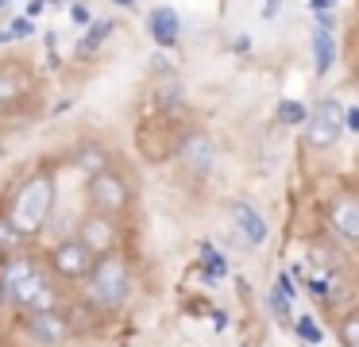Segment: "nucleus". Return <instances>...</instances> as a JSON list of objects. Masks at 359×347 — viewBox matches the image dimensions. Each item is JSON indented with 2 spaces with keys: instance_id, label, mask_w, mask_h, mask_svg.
<instances>
[{
  "instance_id": "1",
  "label": "nucleus",
  "mask_w": 359,
  "mask_h": 347,
  "mask_svg": "<svg viewBox=\"0 0 359 347\" xmlns=\"http://www.w3.org/2000/svg\"><path fill=\"white\" fill-rule=\"evenodd\" d=\"M0 282H4L8 301L16 308H24V313H47V308H58V301H62L58 297V285H55L58 278L50 274L35 254H16V259H8Z\"/></svg>"
},
{
  "instance_id": "2",
  "label": "nucleus",
  "mask_w": 359,
  "mask_h": 347,
  "mask_svg": "<svg viewBox=\"0 0 359 347\" xmlns=\"http://www.w3.org/2000/svg\"><path fill=\"white\" fill-rule=\"evenodd\" d=\"M55 177L47 174V170H35V174H27L24 182L12 189L8 205H4V216L12 220V228L20 231L24 239H35L43 228H47L50 212H55Z\"/></svg>"
},
{
  "instance_id": "3",
  "label": "nucleus",
  "mask_w": 359,
  "mask_h": 347,
  "mask_svg": "<svg viewBox=\"0 0 359 347\" xmlns=\"http://www.w3.org/2000/svg\"><path fill=\"white\" fill-rule=\"evenodd\" d=\"M132 297V266L120 254H101L89 274V301L104 313H116Z\"/></svg>"
},
{
  "instance_id": "4",
  "label": "nucleus",
  "mask_w": 359,
  "mask_h": 347,
  "mask_svg": "<svg viewBox=\"0 0 359 347\" xmlns=\"http://www.w3.org/2000/svg\"><path fill=\"white\" fill-rule=\"evenodd\" d=\"M86 197H89V208L109 212V216H124L128 205H132V189H128V182L116 174V170H109V166L97 170V174H89Z\"/></svg>"
},
{
  "instance_id": "5",
  "label": "nucleus",
  "mask_w": 359,
  "mask_h": 347,
  "mask_svg": "<svg viewBox=\"0 0 359 347\" xmlns=\"http://www.w3.org/2000/svg\"><path fill=\"white\" fill-rule=\"evenodd\" d=\"M93 266H97V254L89 251L78 236L62 239V243L50 251V274H55L58 282H89Z\"/></svg>"
},
{
  "instance_id": "6",
  "label": "nucleus",
  "mask_w": 359,
  "mask_h": 347,
  "mask_svg": "<svg viewBox=\"0 0 359 347\" xmlns=\"http://www.w3.org/2000/svg\"><path fill=\"white\" fill-rule=\"evenodd\" d=\"M340 135H344V108H340V100L325 97L317 104V112L305 120V143L325 151V147H336Z\"/></svg>"
},
{
  "instance_id": "7",
  "label": "nucleus",
  "mask_w": 359,
  "mask_h": 347,
  "mask_svg": "<svg viewBox=\"0 0 359 347\" xmlns=\"http://www.w3.org/2000/svg\"><path fill=\"white\" fill-rule=\"evenodd\" d=\"M78 239L97 254V259H101V254H116V247H120V224H116V216L89 208V212L81 216Z\"/></svg>"
},
{
  "instance_id": "8",
  "label": "nucleus",
  "mask_w": 359,
  "mask_h": 347,
  "mask_svg": "<svg viewBox=\"0 0 359 347\" xmlns=\"http://www.w3.org/2000/svg\"><path fill=\"white\" fill-rule=\"evenodd\" d=\"M32 93H35V74L24 62H16V58L0 62V108H16Z\"/></svg>"
},
{
  "instance_id": "9",
  "label": "nucleus",
  "mask_w": 359,
  "mask_h": 347,
  "mask_svg": "<svg viewBox=\"0 0 359 347\" xmlns=\"http://www.w3.org/2000/svg\"><path fill=\"white\" fill-rule=\"evenodd\" d=\"M27 332L35 343L43 347H58L74 336V320L62 316V308H47V313H27Z\"/></svg>"
},
{
  "instance_id": "10",
  "label": "nucleus",
  "mask_w": 359,
  "mask_h": 347,
  "mask_svg": "<svg viewBox=\"0 0 359 347\" xmlns=\"http://www.w3.org/2000/svg\"><path fill=\"white\" fill-rule=\"evenodd\" d=\"M336 62V39H332V15H325V20L313 27V74L325 77L328 69H332Z\"/></svg>"
},
{
  "instance_id": "11",
  "label": "nucleus",
  "mask_w": 359,
  "mask_h": 347,
  "mask_svg": "<svg viewBox=\"0 0 359 347\" xmlns=\"http://www.w3.org/2000/svg\"><path fill=\"white\" fill-rule=\"evenodd\" d=\"M178 154H182V162H186L194 174H209V166H212V139L209 135H201V131H189L186 139H182V147H178Z\"/></svg>"
},
{
  "instance_id": "12",
  "label": "nucleus",
  "mask_w": 359,
  "mask_h": 347,
  "mask_svg": "<svg viewBox=\"0 0 359 347\" xmlns=\"http://www.w3.org/2000/svg\"><path fill=\"white\" fill-rule=\"evenodd\" d=\"M147 31H151V39H155L158 46H174L178 35H182L178 12H174V8H155V12L147 15Z\"/></svg>"
},
{
  "instance_id": "13",
  "label": "nucleus",
  "mask_w": 359,
  "mask_h": 347,
  "mask_svg": "<svg viewBox=\"0 0 359 347\" xmlns=\"http://www.w3.org/2000/svg\"><path fill=\"white\" fill-rule=\"evenodd\" d=\"M232 220H236V228H240V236L248 239L251 247H259L266 239V220L255 212V208L248 205V200H236L232 205Z\"/></svg>"
},
{
  "instance_id": "14",
  "label": "nucleus",
  "mask_w": 359,
  "mask_h": 347,
  "mask_svg": "<svg viewBox=\"0 0 359 347\" xmlns=\"http://www.w3.org/2000/svg\"><path fill=\"white\" fill-rule=\"evenodd\" d=\"M328 220H332V228L340 231L344 239H355V243H359V197L336 200L332 212H328Z\"/></svg>"
},
{
  "instance_id": "15",
  "label": "nucleus",
  "mask_w": 359,
  "mask_h": 347,
  "mask_svg": "<svg viewBox=\"0 0 359 347\" xmlns=\"http://www.w3.org/2000/svg\"><path fill=\"white\" fill-rule=\"evenodd\" d=\"M112 27H116L112 20H97V27H89V31H86V39L78 43V58H93V50L112 35Z\"/></svg>"
},
{
  "instance_id": "16",
  "label": "nucleus",
  "mask_w": 359,
  "mask_h": 347,
  "mask_svg": "<svg viewBox=\"0 0 359 347\" xmlns=\"http://www.w3.org/2000/svg\"><path fill=\"white\" fill-rule=\"evenodd\" d=\"M74 162H78L86 174H97V170L109 166V158H104V151L97 143H81V151H78V158H74Z\"/></svg>"
},
{
  "instance_id": "17",
  "label": "nucleus",
  "mask_w": 359,
  "mask_h": 347,
  "mask_svg": "<svg viewBox=\"0 0 359 347\" xmlns=\"http://www.w3.org/2000/svg\"><path fill=\"white\" fill-rule=\"evenodd\" d=\"M278 120L286 123V128H297V123L309 120V108H305L302 100H282V104H278Z\"/></svg>"
},
{
  "instance_id": "18",
  "label": "nucleus",
  "mask_w": 359,
  "mask_h": 347,
  "mask_svg": "<svg viewBox=\"0 0 359 347\" xmlns=\"http://www.w3.org/2000/svg\"><path fill=\"white\" fill-rule=\"evenodd\" d=\"M266 301H271V313L278 316L282 324H294V313H290V301H294V297H290V293L282 290V285H274L271 297H266Z\"/></svg>"
},
{
  "instance_id": "19",
  "label": "nucleus",
  "mask_w": 359,
  "mask_h": 347,
  "mask_svg": "<svg viewBox=\"0 0 359 347\" xmlns=\"http://www.w3.org/2000/svg\"><path fill=\"white\" fill-rule=\"evenodd\" d=\"M27 35H35V23H32V15H20V20H12L8 27L0 31V43H16V39H27Z\"/></svg>"
},
{
  "instance_id": "20",
  "label": "nucleus",
  "mask_w": 359,
  "mask_h": 347,
  "mask_svg": "<svg viewBox=\"0 0 359 347\" xmlns=\"http://www.w3.org/2000/svg\"><path fill=\"white\" fill-rule=\"evenodd\" d=\"M340 343L344 347H359V308L340 320Z\"/></svg>"
},
{
  "instance_id": "21",
  "label": "nucleus",
  "mask_w": 359,
  "mask_h": 347,
  "mask_svg": "<svg viewBox=\"0 0 359 347\" xmlns=\"http://www.w3.org/2000/svg\"><path fill=\"white\" fill-rule=\"evenodd\" d=\"M294 332L305 339V343H320V328H317V320H313V316H297Z\"/></svg>"
},
{
  "instance_id": "22",
  "label": "nucleus",
  "mask_w": 359,
  "mask_h": 347,
  "mask_svg": "<svg viewBox=\"0 0 359 347\" xmlns=\"http://www.w3.org/2000/svg\"><path fill=\"white\" fill-rule=\"evenodd\" d=\"M344 128H348V131H355V135H359V104L344 108Z\"/></svg>"
},
{
  "instance_id": "23",
  "label": "nucleus",
  "mask_w": 359,
  "mask_h": 347,
  "mask_svg": "<svg viewBox=\"0 0 359 347\" xmlns=\"http://www.w3.org/2000/svg\"><path fill=\"white\" fill-rule=\"evenodd\" d=\"M274 12H278V0H266V4H263V20H274Z\"/></svg>"
},
{
  "instance_id": "24",
  "label": "nucleus",
  "mask_w": 359,
  "mask_h": 347,
  "mask_svg": "<svg viewBox=\"0 0 359 347\" xmlns=\"http://www.w3.org/2000/svg\"><path fill=\"white\" fill-rule=\"evenodd\" d=\"M70 12H74V20H78V23H89V12H86V8H81V4H74Z\"/></svg>"
},
{
  "instance_id": "25",
  "label": "nucleus",
  "mask_w": 359,
  "mask_h": 347,
  "mask_svg": "<svg viewBox=\"0 0 359 347\" xmlns=\"http://www.w3.org/2000/svg\"><path fill=\"white\" fill-rule=\"evenodd\" d=\"M43 4H47V0H32V4H27V15H39Z\"/></svg>"
},
{
  "instance_id": "26",
  "label": "nucleus",
  "mask_w": 359,
  "mask_h": 347,
  "mask_svg": "<svg viewBox=\"0 0 359 347\" xmlns=\"http://www.w3.org/2000/svg\"><path fill=\"white\" fill-rule=\"evenodd\" d=\"M313 8H317V12L325 8V12H328V8H336V0H313Z\"/></svg>"
},
{
  "instance_id": "27",
  "label": "nucleus",
  "mask_w": 359,
  "mask_h": 347,
  "mask_svg": "<svg viewBox=\"0 0 359 347\" xmlns=\"http://www.w3.org/2000/svg\"><path fill=\"white\" fill-rule=\"evenodd\" d=\"M4 301H8V293H4V282H0V305H4Z\"/></svg>"
},
{
  "instance_id": "28",
  "label": "nucleus",
  "mask_w": 359,
  "mask_h": 347,
  "mask_svg": "<svg viewBox=\"0 0 359 347\" xmlns=\"http://www.w3.org/2000/svg\"><path fill=\"white\" fill-rule=\"evenodd\" d=\"M116 4H124V8H132V4H135V0H116Z\"/></svg>"
},
{
  "instance_id": "29",
  "label": "nucleus",
  "mask_w": 359,
  "mask_h": 347,
  "mask_svg": "<svg viewBox=\"0 0 359 347\" xmlns=\"http://www.w3.org/2000/svg\"><path fill=\"white\" fill-rule=\"evenodd\" d=\"M4 4H8V0H0V8H4Z\"/></svg>"
},
{
  "instance_id": "30",
  "label": "nucleus",
  "mask_w": 359,
  "mask_h": 347,
  "mask_svg": "<svg viewBox=\"0 0 359 347\" xmlns=\"http://www.w3.org/2000/svg\"><path fill=\"white\" fill-rule=\"evenodd\" d=\"M55 4H62V0H55Z\"/></svg>"
},
{
  "instance_id": "31",
  "label": "nucleus",
  "mask_w": 359,
  "mask_h": 347,
  "mask_svg": "<svg viewBox=\"0 0 359 347\" xmlns=\"http://www.w3.org/2000/svg\"><path fill=\"white\" fill-rule=\"evenodd\" d=\"M0 154H4V147H0Z\"/></svg>"
},
{
  "instance_id": "32",
  "label": "nucleus",
  "mask_w": 359,
  "mask_h": 347,
  "mask_svg": "<svg viewBox=\"0 0 359 347\" xmlns=\"http://www.w3.org/2000/svg\"><path fill=\"white\" fill-rule=\"evenodd\" d=\"M0 254H4V251H0Z\"/></svg>"
}]
</instances>
